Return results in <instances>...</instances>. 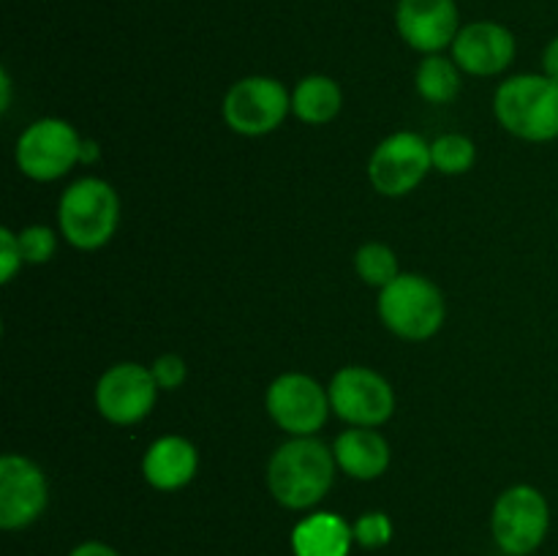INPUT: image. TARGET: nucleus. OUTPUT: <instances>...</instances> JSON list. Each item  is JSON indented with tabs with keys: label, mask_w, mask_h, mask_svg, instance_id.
Masks as SVG:
<instances>
[{
	"label": "nucleus",
	"mask_w": 558,
	"mask_h": 556,
	"mask_svg": "<svg viewBox=\"0 0 558 556\" xmlns=\"http://www.w3.org/2000/svg\"><path fill=\"white\" fill-rule=\"evenodd\" d=\"M332 447L316 436H289L267 461V488L287 510H311L319 505L336 480Z\"/></svg>",
	"instance_id": "obj_1"
},
{
	"label": "nucleus",
	"mask_w": 558,
	"mask_h": 556,
	"mask_svg": "<svg viewBox=\"0 0 558 556\" xmlns=\"http://www.w3.org/2000/svg\"><path fill=\"white\" fill-rule=\"evenodd\" d=\"M494 114L518 140H558V82L545 74L510 76L496 87Z\"/></svg>",
	"instance_id": "obj_2"
},
{
	"label": "nucleus",
	"mask_w": 558,
	"mask_h": 556,
	"mask_svg": "<svg viewBox=\"0 0 558 556\" xmlns=\"http://www.w3.org/2000/svg\"><path fill=\"white\" fill-rule=\"evenodd\" d=\"M58 227L65 243L80 251H98L120 227V196L101 178H80L60 194Z\"/></svg>",
	"instance_id": "obj_3"
},
{
	"label": "nucleus",
	"mask_w": 558,
	"mask_h": 556,
	"mask_svg": "<svg viewBox=\"0 0 558 556\" xmlns=\"http://www.w3.org/2000/svg\"><path fill=\"white\" fill-rule=\"evenodd\" d=\"M379 319L403 341H428L441 330L447 303L441 289L420 273H401L379 289Z\"/></svg>",
	"instance_id": "obj_4"
},
{
	"label": "nucleus",
	"mask_w": 558,
	"mask_h": 556,
	"mask_svg": "<svg viewBox=\"0 0 558 556\" xmlns=\"http://www.w3.org/2000/svg\"><path fill=\"white\" fill-rule=\"evenodd\" d=\"M82 145L85 140L69 120L38 118L16 140L14 161L25 178L52 183L82 164Z\"/></svg>",
	"instance_id": "obj_5"
},
{
	"label": "nucleus",
	"mask_w": 558,
	"mask_h": 556,
	"mask_svg": "<svg viewBox=\"0 0 558 556\" xmlns=\"http://www.w3.org/2000/svg\"><path fill=\"white\" fill-rule=\"evenodd\" d=\"M550 529V505L534 485L518 483L501 491L490 512V532L507 556H529L545 543Z\"/></svg>",
	"instance_id": "obj_6"
},
{
	"label": "nucleus",
	"mask_w": 558,
	"mask_h": 556,
	"mask_svg": "<svg viewBox=\"0 0 558 556\" xmlns=\"http://www.w3.org/2000/svg\"><path fill=\"white\" fill-rule=\"evenodd\" d=\"M265 409L289 436H316L332 412L327 387L303 371L276 376L265 392Z\"/></svg>",
	"instance_id": "obj_7"
},
{
	"label": "nucleus",
	"mask_w": 558,
	"mask_h": 556,
	"mask_svg": "<svg viewBox=\"0 0 558 556\" xmlns=\"http://www.w3.org/2000/svg\"><path fill=\"white\" fill-rule=\"evenodd\" d=\"M289 112H292V93L276 76H243L223 96V120L234 134H272L281 129Z\"/></svg>",
	"instance_id": "obj_8"
},
{
	"label": "nucleus",
	"mask_w": 558,
	"mask_h": 556,
	"mask_svg": "<svg viewBox=\"0 0 558 556\" xmlns=\"http://www.w3.org/2000/svg\"><path fill=\"white\" fill-rule=\"evenodd\" d=\"M330 407L347 425L379 428L396 412V390L379 371L368 365H343L332 374Z\"/></svg>",
	"instance_id": "obj_9"
},
{
	"label": "nucleus",
	"mask_w": 558,
	"mask_h": 556,
	"mask_svg": "<svg viewBox=\"0 0 558 556\" xmlns=\"http://www.w3.org/2000/svg\"><path fill=\"white\" fill-rule=\"evenodd\" d=\"M434 169L430 142L414 131H396L368 158V180L381 196H407Z\"/></svg>",
	"instance_id": "obj_10"
},
{
	"label": "nucleus",
	"mask_w": 558,
	"mask_h": 556,
	"mask_svg": "<svg viewBox=\"0 0 558 556\" xmlns=\"http://www.w3.org/2000/svg\"><path fill=\"white\" fill-rule=\"evenodd\" d=\"M156 376L150 365L142 363H114L98 376L96 382V409L107 423L136 425L153 412L158 401Z\"/></svg>",
	"instance_id": "obj_11"
},
{
	"label": "nucleus",
	"mask_w": 558,
	"mask_h": 556,
	"mask_svg": "<svg viewBox=\"0 0 558 556\" xmlns=\"http://www.w3.org/2000/svg\"><path fill=\"white\" fill-rule=\"evenodd\" d=\"M49 501V483L44 469L22 452L0 458V527L5 532L27 529L41 518Z\"/></svg>",
	"instance_id": "obj_12"
},
{
	"label": "nucleus",
	"mask_w": 558,
	"mask_h": 556,
	"mask_svg": "<svg viewBox=\"0 0 558 556\" xmlns=\"http://www.w3.org/2000/svg\"><path fill=\"white\" fill-rule=\"evenodd\" d=\"M396 27L414 52L439 55L452 47L463 25L456 0H398Z\"/></svg>",
	"instance_id": "obj_13"
},
{
	"label": "nucleus",
	"mask_w": 558,
	"mask_h": 556,
	"mask_svg": "<svg viewBox=\"0 0 558 556\" xmlns=\"http://www.w3.org/2000/svg\"><path fill=\"white\" fill-rule=\"evenodd\" d=\"M450 52L463 74L496 76L510 69L512 60H515L518 44L510 27L494 20H480L469 22L458 31Z\"/></svg>",
	"instance_id": "obj_14"
},
{
	"label": "nucleus",
	"mask_w": 558,
	"mask_h": 556,
	"mask_svg": "<svg viewBox=\"0 0 558 556\" xmlns=\"http://www.w3.org/2000/svg\"><path fill=\"white\" fill-rule=\"evenodd\" d=\"M199 472V450L180 434L158 436L142 458V478L150 488L172 494L185 488Z\"/></svg>",
	"instance_id": "obj_15"
},
{
	"label": "nucleus",
	"mask_w": 558,
	"mask_h": 556,
	"mask_svg": "<svg viewBox=\"0 0 558 556\" xmlns=\"http://www.w3.org/2000/svg\"><path fill=\"white\" fill-rule=\"evenodd\" d=\"M332 456L343 474L363 483L381 478L392 461V450L385 436L376 428H360V425H349L343 434L336 436Z\"/></svg>",
	"instance_id": "obj_16"
},
{
	"label": "nucleus",
	"mask_w": 558,
	"mask_h": 556,
	"mask_svg": "<svg viewBox=\"0 0 558 556\" xmlns=\"http://www.w3.org/2000/svg\"><path fill=\"white\" fill-rule=\"evenodd\" d=\"M352 548V523L338 512H311L292 529L294 556H349Z\"/></svg>",
	"instance_id": "obj_17"
},
{
	"label": "nucleus",
	"mask_w": 558,
	"mask_h": 556,
	"mask_svg": "<svg viewBox=\"0 0 558 556\" xmlns=\"http://www.w3.org/2000/svg\"><path fill=\"white\" fill-rule=\"evenodd\" d=\"M343 107V90L332 76L308 74L294 85L292 114L308 125H327Z\"/></svg>",
	"instance_id": "obj_18"
},
{
	"label": "nucleus",
	"mask_w": 558,
	"mask_h": 556,
	"mask_svg": "<svg viewBox=\"0 0 558 556\" xmlns=\"http://www.w3.org/2000/svg\"><path fill=\"white\" fill-rule=\"evenodd\" d=\"M414 87L428 104H450L461 93V69L445 55H425L414 71Z\"/></svg>",
	"instance_id": "obj_19"
},
{
	"label": "nucleus",
	"mask_w": 558,
	"mask_h": 556,
	"mask_svg": "<svg viewBox=\"0 0 558 556\" xmlns=\"http://www.w3.org/2000/svg\"><path fill=\"white\" fill-rule=\"evenodd\" d=\"M354 270H357L360 281L376 289H385L392 278L401 276L398 254L387 243L360 245L357 254H354Z\"/></svg>",
	"instance_id": "obj_20"
},
{
	"label": "nucleus",
	"mask_w": 558,
	"mask_h": 556,
	"mask_svg": "<svg viewBox=\"0 0 558 556\" xmlns=\"http://www.w3.org/2000/svg\"><path fill=\"white\" fill-rule=\"evenodd\" d=\"M434 169L441 174H466L477 161V145L466 134H441L430 142Z\"/></svg>",
	"instance_id": "obj_21"
},
{
	"label": "nucleus",
	"mask_w": 558,
	"mask_h": 556,
	"mask_svg": "<svg viewBox=\"0 0 558 556\" xmlns=\"http://www.w3.org/2000/svg\"><path fill=\"white\" fill-rule=\"evenodd\" d=\"M354 532V545L360 548H385L390 545L392 534H396V527H392V518L381 510H368L363 516H357V521L352 523Z\"/></svg>",
	"instance_id": "obj_22"
},
{
	"label": "nucleus",
	"mask_w": 558,
	"mask_h": 556,
	"mask_svg": "<svg viewBox=\"0 0 558 556\" xmlns=\"http://www.w3.org/2000/svg\"><path fill=\"white\" fill-rule=\"evenodd\" d=\"M20 249L25 265H44L58 251V234L54 229L44 227V223H31V227L20 229Z\"/></svg>",
	"instance_id": "obj_23"
},
{
	"label": "nucleus",
	"mask_w": 558,
	"mask_h": 556,
	"mask_svg": "<svg viewBox=\"0 0 558 556\" xmlns=\"http://www.w3.org/2000/svg\"><path fill=\"white\" fill-rule=\"evenodd\" d=\"M150 371L161 390H180V387L185 385V379H189V365H185V360L174 352L158 354V358L153 360Z\"/></svg>",
	"instance_id": "obj_24"
},
{
	"label": "nucleus",
	"mask_w": 558,
	"mask_h": 556,
	"mask_svg": "<svg viewBox=\"0 0 558 556\" xmlns=\"http://www.w3.org/2000/svg\"><path fill=\"white\" fill-rule=\"evenodd\" d=\"M22 265H25V259H22L20 234L11 232L9 227H3L0 229V281H14L16 270H20Z\"/></svg>",
	"instance_id": "obj_25"
},
{
	"label": "nucleus",
	"mask_w": 558,
	"mask_h": 556,
	"mask_svg": "<svg viewBox=\"0 0 558 556\" xmlns=\"http://www.w3.org/2000/svg\"><path fill=\"white\" fill-rule=\"evenodd\" d=\"M69 556H120L112 545L101 543V540H85V543L74 545Z\"/></svg>",
	"instance_id": "obj_26"
},
{
	"label": "nucleus",
	"mask_w": 558,
	"mask_h": 556,
	"mask_svg": "<svg viewBox=\"0 0 558 556\" xmlns=\"http://www.w3.org/2000/svg\"><path fill=\"white\" fill-rule=\"evenodd\" d=\"M543 74L558 82V36L550 38L543 52Z\"/></svg>",
	"instance_id": "obj_27"
},
{
	"label": "nucleus",
	"mask_w": 558,
	"mask_h": 556,
	"mask_svg": "<svg viewBox=\"0 0 558 556\" xmlns=\"http://www.w3.org/2000/svg\"><path fill=\"white\" fill-rule=\"evenodd\" d=\"M0 90H3V98H0V109H9L11 107V80H9V71H0Z\"/></svg>",
	"instance_id": "obj_28"
},
{
	"label": "nucleus",
	"mask_w": 558,
	"mask_h": 556,
	"mask_svg": "<svg viewBox=\"0 0 558 556\" xmlns=\"http://www.w3.org/2000/svg\"><path fill=\"white\" fill-rule=\"evenodd\" d=\"M98 156H101V150H98V145L93 140H85V145H82V164H93L98 161Z\"/></svg>",
	"instance_id": "obj_29"
}]
</instances>
